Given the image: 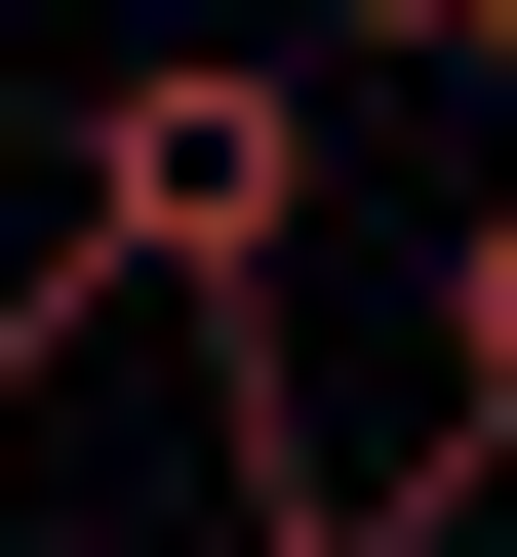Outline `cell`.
<instances>
[{
	"instance_id": "obj_2",
	"label": "cell",
	"mask_w": 517,
	"mask_h": 557,
	"mask_svg": "<svg viewBox=\"0 0 517 557\" xmlns=\"http://www.w3.org/2000/svg\"><path fill=\"white\" fill-rule=\"evenodd\" d=\"M438 398H478V478H517V160H478V239H438Z\"/></svg>"
},
{
	"instance_id": "obj_4",
	"label": "cell",
	"mask_w": 517,
	"mask_h": 557,
	"mask_svg": "<svg viewBox=\"0 0 517 557\" xmlns=\"http://www.w3.org/2000/svg\"><path fill=\"white\" fill-rule=\"evenodd\" d=\"M319 40H478V81H517V0H319Z\"/></svg>"
},
{
	"instance_id": "obj_3",
	"label": "cell",
	"mask_w": 517,
	"mask_h": 557,
	"mask_svg": "<svg viewBox=\"0 0 517 557\" xmlns=\"http://www.w3.org/2000/svg\"><path fill=\"white\" fill-rule=\"evenodd\" d=\"M199 557H398V478H239V518H199Z\"/></svg>"
},
{
	"instance_id": "obj_5",
	"label": "cell",
	"mask_w": 517,
	"mask_h": 557,
	"mask_svg": "<svg viewBox=\"0 0 517 557\" xmlns=\"http://www.w3.org/2000/svg\"><path fill=\"white\" fill-rule=\"evenodd\" d=\"M0 557H40V359H0Z\"/></svg>"
},
{
	"instance_id": "obj_6",
	"label": "cell",
	"mask_w": 517,
	"mask_h": 557,
	"mask_svg": "<svg viewBox=\"0 0 517 557\" xmlns=\"http://www.w3.org/2000/svg\"><path fill=\"white\" fill-rule=\"evenodd\" d=\"M398 557H517V478H438V518H398Z\"/></svg>"
},
{
	"instance_id": "obj_1",
	"label": "cell",
	"mask_w": 517,
	"mask_h": 557,
	"mask_svg": "<svg viewBox=\"0 0 517 557\" xmlns=\"http://www.w3.org/2000/svg\"><path fill=\"white\" fill-rule=\"evenodd\" d=\"M40 199H81L120 319H279V239H319V40H120Z\"/></svg>"
}]
</instances>
